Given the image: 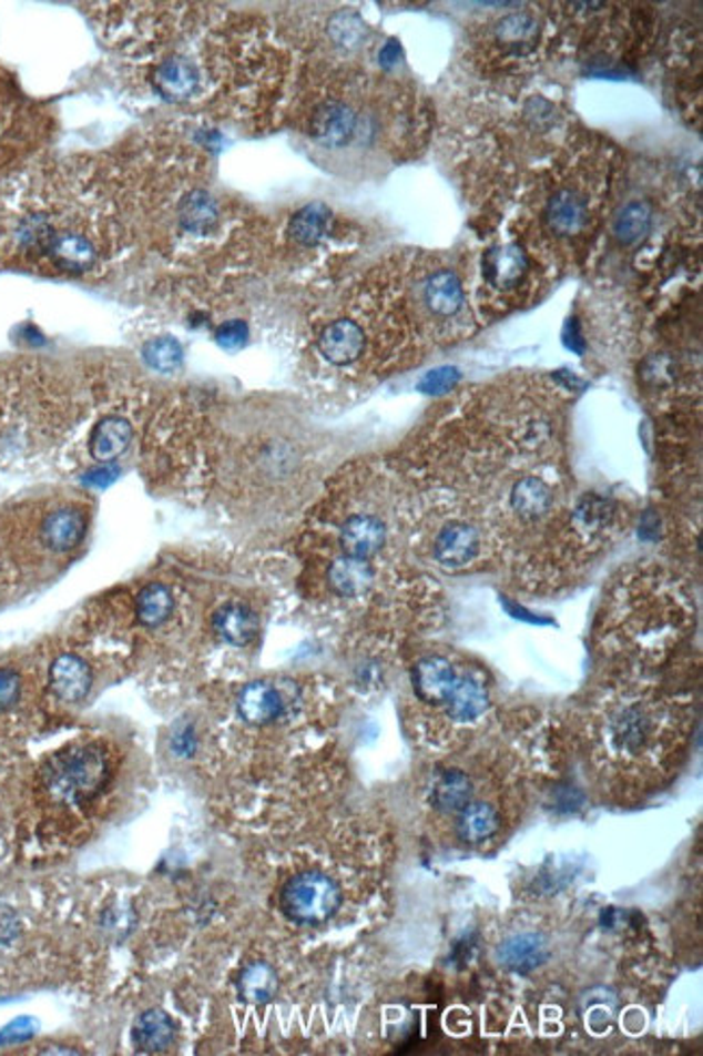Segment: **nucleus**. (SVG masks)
<instances>
[{"instance_id":"32","label":"nucleus","mask_w":703,"mask_h":1056,"mask_svg":"<svg viewBox=\"0 0 703 1056\" xmlns=\"http://www.w3.org/2000/svg\"><path fill=\"white\" fill-rule=\"evenodd\" d=\"M459 379H461L459 368H455V366H440V368L429 370V373L422 377V382H420L418 388H420L425 395H444V393L452 390Z\"/></svg>"},{"instance_id":"23","label":"nucleus","mask_w":703,"mask_h":1056,"mask_svg":"<svg viewBox=\"0 0 703 1056\" xmlns=\"http://www.w3.org/2000/svg\"><path fill=\"white\" fill-rule=\"evenodd\" d=\"M457 832L463 842L479 844L498 832V814L487 803H472L461 810Z\"/></svg>"},{"instance_id":"1","label":"nucleus","mask_w":703,"mask_h":1056,"mask_svg":"<svg viewBox=\"0 0 703 1056\" xmlns=\"http://www.w3.org/2000/svg\"><path fill=\"white\" fill-rule=\"evenodd\" d=\"M109 758L98 745H72L45 760L40 784L45 796L63 805H83L109 782Z\"/></svg>"},{"instance_id":"13","label":"nucleus","mask_w":703,"mask_h":1056,"mask_svg":"<svg viewBox=\"0 0 703 1056\" xmlns=\"http://www.w3.org/2000/svg\"><path fill=\"white\" fill-rule=\"evenodd\" d=\"M284 710L279 691L268 682H252L238 695V712L247 723L266 725L275 721Z\"/></svg>"},{"instance_id":"19","label":"nucleus","mask_w":703,"mask_h":1056,"mask_svg":"<svg viewBox=\"0 0 703 1056\" xmlns=\"http://www.w3.org/2000/svg\"><path fill=\"white\" fill-rule=\"evenodd\" d=\"M134 613L145 628H159L174 613V593L167 585H145L134 600Z\"/></svg>"},{"instance_id":"2","label":"nucleus","mask_w":703,"mask_h":1056,"mask_svg":"<svg viewBox=\"0 0 703 1056\" xmlns=\"http://www.w3.org/2000/svg\"><path fill=\"white\" fill-rule=\"evenodd\" d=\"M340 885L316 871L295 875L284 885L279 896L284 914L297 924L327 923L340 910Z\"/></svg>"},{"instance_id":"24","label":"nucleus","mask_w":703,"mask_h":1056,"mask_svg":"<svg viewBox=\"0 0 703 1056\" xmlns=\"http://www.w3.org/2000/svg\"><path fill=\"white\" fill-rule=\"evenodd\" d=\"M652 227V209L645 202L625 204L613 221V234L619 243L632 245L641 241Z\"/></svg>"},{"instance_id":"15","label":"nucleus","mask_w":703,"mask_h":1056,"mask_svg":"<svg viewBox=\"0 0 703 1056\" xmlns=\"http://www.w3.org/2000/svg\"><path fill=\"white\" fill-rule=\"evenodd\" d=\"M546 221L552 232L561 236H572L587 223V204L575 191L563 189L550 197L546 206Z\"/></svg>"},{"instance_id":"27","label":"nucleus","mask_w":703,"mask_h":1056,"mask_svg":"<svg viewBox=\"0 0 703 1056\" xmlns=\"http://www.w3.org/2000/svg\"><path fill=\"white\" fill-rule=\"evenodd\" d=\"M180 217H182V225L189 232H206L217 221V204L208 193L193 191L184 197Z\"/></svg>"},{"instance_id":"36","label":"nucleus","mask_w":703,"mask_h":1056,"mask_svg":"<svg viewBox=\"0 0 703 1056\" xmlns=\"http://www.w3.org/2000/svg\"><path fill=\"white\" fill-rule=\"evenodd\" d=\"M115 479H118V470L100 466V468H93L89 473L85 477V484L93 485V487H106V485L113 484Z\"/></svg>"},{"instance_id":"7","label":"nucleus","mask_w":703,"mask_h":1056,"mask_svg":"<svg viewBox=\"0 0 703 1056\" xmlns=\"http://www.w3.org/2000/svg\"><path fill=\"white\" fill-rule=\"evenodd\" d=\"M176 1039L174 1019L161 1009L141 1013L132 1024V1044L139 1053L159 1055L167 1053Z\"/></svg>"},{"instance_id":"34","label":"nucleus","mask_w":703,"mask_h":1056,"mask_svg":"<svg viewBox=\"0 0 703 1056\" xmlns=\"http://www.w3.org/2000/svg\"><path fill=\"white\" fill-rule=\"evenodd\" d=\"M249 338V329L243 321H227L223 323L217 332V343L223 349L227 352H236L241 349Z\"/></svg>"},{"instance_id":"14","label":"nucleus","mask_w":703,"mask_h":1056,"mask_svg":"<svg viewBox=\"0 0 703 1056\" xmlns=\"http://www.w3.org/2000/svg\"><path fill=\"white\" fill-rule=\"evenodd\" d=\"M200 70L195 63L182 57H172L163 63H159L154 72V83L156 89L172 100H184L189 95H195L200 89Z\"/></svg>"},{"instance_id":"6","label":"nucleus","mask_w":703,"mask_h":1056,"mask_svg":"<svg viewBox=\"0 0 703 1056\" xmlns=\"http://www.w3.org/2000/svg\"><path fill=\"white\" fill-rule=\"evenodd\" d=\"M364 345H366V338L361 327L349 318L334 321L332 325L323 329L318 338V349L325 355L327 362L336 366L353 364L364 352Z\"/></svg>"},{"instance_id":"3","label":"nucleus","mask_w":703,"mask_h":1056,"mask_svg":"<svg viewBox=\"0 0 703 1056\" xmlns=\"http://www.w3.org/2000/svg\"><path fill=\"white\" fill-rule=\"evenodd\" d=\"M93 684V671L88 660L77 654H61L48 669V687L52 695L65 704L83 702Z\"/></svg>"},{"instance_id":"16","label":"nucleus","mask_w":703,"mask_h":1056,"mask_svg":"<svg viewBox=\"0 0 703 1056\" xmlns=\"http://www.w3.org/2000/svg\"><path fill=\"white\" fill-rule=\"evenodd\" d=\"M215 630L230 646H249L261 630L256 613L245 605H227L215 616Z\"/></svg>"},{"instance_id":"12","label":"nucleus","mask_w":703,"mask_h":1056,"mask_svg":"<svg viewBox=\"0 0 703 1056\" xmlns=\"http://www.w3.org/2000/svg\"><path fill=\"white\" fill-rule=\"evenodd\" d=\"M386 541V528L373 516H353L340 532V544L349 557L370 559L381 550Z\"/></svg>"},{"instance_id":"37","label":"nucleus","mask_w":703,"mask_h":1056,"mask_svg":"<svg viewBox=\"0 0 703 1056\" xmlns=\"http://www.w3.org/2000/svg\"><path fill=\"white\" fill-rule=\"evenodd\" d=\"M398 59H400V45H398L396 40H390L388 44L381 48V52H379V61H381V65H384V68H393V65L398 63Z\"/></svg>"},{"instance_id":"22","label":"nucleus","mask_w":703,"mask_h":1056,"mask_svg":"<svg viewBox=\"0 0 703 1056\" xmlns=\"http://www.w3.org/2000/svg\"><path fill=\"white\" fill-rule=\"evenodd\" d=\"M329 223H332V213L325 204L320 202H314V204H308L304 206L293 220H291V225H288V234L302 243V245H316L323 241V236L327 234L329 230Z\"/></svg>"},{"instance_id":"26","label":"nucleus","mask_w":703,"mask_h":1056,"mask_svg":"<svg viewBox=\"0 0 703 1056\" xmlns=\"http://www.w3.org/2000/svg\"><path fill=\"white\" fill-rule=\"evenodd\" d=\"M472 784L461 771H446L434 786V803L441 812H459L470 803Z\"/></svg>"},{"instance_id":"11","label":"nucleus","mask_w":703,"mask_h":1056,"mask_svg":"<svg viewBox=\"0 0 703 1056\" xmlns=\"http://www.w3.org/2000/svg\"><path fill=\"white\" fill-rule=\"evenodd\" d=\"M548 957H550L548 942L541 935H534V933L516 935V937L507 940L498 951L500 964L513 969V972H520V974H527V972L543 966L548 962Z\"/></svg>"},{"instance_id":"33","label":"nucleus","mask_w":703,"mask_h":1056,"mask_svg":"<svg viewBox=\"0 0 703 1056\" xmlns=\"http://www.w3.org/2000/svg\"><path fill=\"white\" fill-rule=\"evenodd\" d=\"M537 27L528 16H509L498 24V35L509 42H522L530 35H534Z\"/></svg>"},{"instance_id":"30","label":"nucleus","mask_w":703,"mask_h":1056,"mask_svg":"<svg viewBox=\"0 0 703 1056\" xmlns=\"http://www.w3.org/2000/svg\"><path fill=\"white\" fill-rule=\"evenodd\" d=\"M329 33H332V38H334L336 44L353 48V45L359 44V42L366 38V24L359 20V16L345 11V13H338V16L332 20Z\"/></svg>"},{"instance_id":"4","label":"nucleus","mask_w":703,"mask_h":1056,"mask_svg":"<svg viewBox=\"0 0 703 1056\" xmlns=\"http://www.w3.org/2000/svg\"><path fill=\"white\" fill-rule=\"evenodd\" d=\"M88 530V516L77 505L50 509L42 520V535L52 555H68L81 546Z\"/></svg>"},{"instance_id":"21","label":"nucleus","mask_w":703,"mask_h":1056,"mask_svg":"<svg viewBox=\"0 0 703 1056\" xmlns=\"http://www.w3.org/2000/svg\"><path fill=\"white\" fill-rule=\"evenodd\" d=\"M425 302L431 312L450 316L463 306V288L452 271H438L425 284Z\"/></svg>"},{"instance_id":"18","label":"nucleus","mask_w":703,"mask_h":1056,"mask_svg":"<svg viewBox=\"0 0 703 1056\" xmlns=\"http://www.w3.org/2000/svg\"><path fill=\"white\" fill-rule=\"evenodd\" d=\"M527 271V256L518 245H505L487 252L483 273L489 284L496 288L513 286Z\"/></svg>"},{"instance_id":"38","label":"nucleus","mask_w":703,"mask_h":1056,"mask_svg":"<svg viewBox=\"0 0 703 1056\" xmlns=\"http://www.w3.org/2000/svg\"><path fill=\"white\" fill-rule=\"evenodd\" d=\"M572 329L573 334L566 332V345H568V349H572V352L582 353L584 352V341H582L580 334H578V323H575V318H572Z\"/></svg>"},{"instance_id":"20","label":"nucleus","mask_w":703,"mask_h":1056,"mask_svg":"<svg viewBox=\"0 0 703 1056\" xmlns=\"http://www.w3.org/2000/svg\"><path fill=\"white\" fill-rule=\"evenodd\" d=\"M236 987H238V994L245 1003L264 1005V1003H271L277 996L279 978H277V972L271 968L268 964L254 962L241 972V976L236 981Z\"/></svg>"},{"instance_id":"25","label":"nucleus","mask_w":703,"mask_h":1056,"mask_svg":"<svg viewBox=\"0 0 703 1056\" xmlns=\"http://www.w3.org/2000/svg\"><path fill=\"white\" fill-rule=\"evenodd\" d=\"M446 702L450 717L457 721H475L487 710V695L472 680H457Z\"/></svg>"},{"instance_id":"35","label":"nucleus","mask_w":703,"mask_h":1056,"mask_svg":"<svg viewBox=\"0 0 703 1056\" xmlns=\"http://www.w3.org/2000/svg\"><path fill=\"white\" fill-rule=\"evenodd\" d=\"M575 518L584 525V527H598L602 522H607L609 518V511H607V505L598 498H587L580 507H578V514Z\"/></svg>"},{"instance_id":"9","label":"nucleus","mask_w":703,"mask_h":1056,"mask_svg":"<svg viewBox=\"0 0 703 1056\" xmlns=\"http://www.w3.org/2000/svg\"><path fill=\"white\" fill-rule=\"evenodd\" d=\"M457 673L452 664L440 657L420 660L414 671V687L420 700L429 704L446 702L457 684Z\"/></svg>"},{"instance_id":"17","label":"nucleus","mask_w":703,"mask_h":1056,"mask_svg":"<svg viewBox=\"0 0 703 1056\" xmlns=\"http://www.w3.org/2000/svg\"><path fill=\"white\" fill-rule=\"evenodd\" d=\"M375 580L373 568L366 563V559H357L345 555L343 559H336L329 568V585L338 596L345 598H357L370 589Z\"/></svg>"},{"instance_id":"28","label":"nucleus","mask_w":703,"mask_h":1056,"mask_svg":"<svg viewBox=\"0 0 703 1056\" xmlns=\"http://www.w3.org/2000/svg\"><path fill=\"white\" fill-rule=\"evenodd\" d=\"M552 502L548 485L539 479H524L513 487L511 505L524 518H539L548 511Z\"/></svg>"},{"instance_id":"10","label":"nucleus","mask_w":703,"mask_h":1056,"mask_svg":"<svg viewBox=\"0 0 703 1056\" xmlns=\"http://www.w3.org/2000/svg\"><path fill=\"white\" fill-rule=\"evenodd\" d=\"M479 552V535L468 525L455 522L440 532L436 541V557L444 568L459 570L468 566Z\"/></svg>"},{"instance_id":"31","label":"nucleus","mask_w":703,"mask_h":1056,"mask_svg":"<svg viewBox=\"0 0 703 1056\" xmlns=\"http://www.w3.org/2000/svg\"><path fill=\"white\" fill-rule=\"evenodd\" d=\"M22 700V676L11 667H0V714L11 712Z\"/></svg>"},{"instance_id":"29","label":"nucleus","mask_w":703,"mask_h":1056,"mask_svg":"<svg viewBox=\"0 0 703 1056\" xmlns=\"http://www.w3.org/2000/svg\"><path fill=\"white\" fill-rule=\"evenodd\" d=\"M143 355H145V362L159 373H176L177 368L182 366V359H184V352H182L180 343L170 338V336L147 343L145 349H143Z\"/></svg>"},{"instance_id":"8","label":"nucleus","mask_w":703,"mask_h":1056,"mask_svg":"<svg viewBox=\"0 0 703 1056\" xmlns=\"http://www.w3.org/2000/svg\"><path fill=\"white\" fill-rule=\"evenodd\" d=\"M131 423L122 416L102 418L89 436V453L98 464H111L131 446Z\"/></svg>"},{"instance_id":"5","label":"nucleus","mask_w":703,"mask_h":1056,"mask_svg":"<svg viewBox=\"0 0 703 1056\" xmlns=\"http://www.w3.org/2000/svg\"><path fill=\"white\" fill-rule=\"evenodd\" d=\"M355 124H357V118L352 106L329 100V102H323L312 115L309 134L314 136V141H318L325 148H343L345 143L352 141Z\"/></svg>"}]
</instances>
